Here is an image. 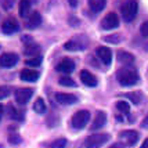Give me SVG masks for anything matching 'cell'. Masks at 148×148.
Listing matches in <instances>:
<instances>
[{"label":"cell","mask_w":148,"mask_h":148,"mask_svg":"<svg viewBox=\"0 0 148 148\" xmlns=\"http://www.w3.org/2000/svg\"><path fill=\"white\" fill-rule=\"evenodd\" d=\"M116 80L123 87H130L138 82V73L133 68H121L116 73Z\"/></svg>","instance_id":"1"},{"label":"cell","mask_w":148,"mask_h":148,"mask_svg":"<svg viewBox=\"0 0 148 148\" xmlns=\"http://www.w3.org/2000/svg\"><path fill=\"white\" fill-rule=\"evenodd\" d=\"M137 11H138V3L136 0H127L125 1L121 7V13H122V17L126 22H130L136 18L137 15Z\"/></svg>","instance_id":"2"},{"label":"cell","mask_w":148,"mask_h":148,"mask_svg":"<svg viewBox=\"0 0 148 148\" xmlns=\"http://www.w3.org/2000/svg\"><path fill=\"white\" fill-rule=\"evenodd\" d=\"M89 121H90V112L86 110H80L73 114V116L71 119V125L72 127L80 130L83 127H86V125L89 123Z\"/></svg>","instance_id":"3"},{"label":"cell","mask_w":148,"mask_h":148,"mask_svg":"<svg viewBox=\"0 0 148 148\" xmlns=\"http://www.w3.org/2000/svg\"><path fill=\"white\" fill-rule=\"evenodd\" d=\"M108 140V134H91L84 140V148H101Z\"/></svg>","instance_id":"4"},{"label":"cell","mask_w":148,"mask_h":148,"mask_svg":"<svg viewBox=\"0 0 148 148\" xmlns=\"http://www.w3.org/2000/svg\"><path fill=\"white\" fill-rule=\"evenodd\" d=\"M33 96V89H28V87H22L14 93V100L15 103L19 105H25Z\"/></svg>","instance_id":"5"},{"label":"cell","mask_w":148,"mask_h":148,"mask_svg":"<svg viewBox=\"0 0 148 148\" xmlns=\"http://www.w3.org/2000/svg\"><path fill=\"white\" fill-rule=\"evenodd\" d=\"M119 26V17L115 13H108L101 19V28L105 31H111Z\"/></svg>","instance_id":"6"},{"label":"cell","mask_w":148,"mask_h":148,"mask_svg":"<svg viewBox=\"0 0 148 148\" xmlns=\"http://www.w3.org/2000/svg\"><path fill=\"white\" fill-rule=\"evenodd\" d=\"M87 46V40L82 42V39H71L68 40L64 45V49L68 50V51H80V50H84Z\"/></svg>","instance_id":"7"},{"label":"cell","mask_w":148,"mask_h":148,"mask_svg":"<svg viewBox=\"0 0 148 148\" xmlns=\"http://www.w3.org/2000/svg\"><path fill=\"white\" fill-rule=\"evenodd\" d=\"M18 62V56L15 53H4L0 57V66L1 68H13Z\"/></svg>","instance_id":"8"},{"label":"cell","mask_w":148,"mask_h":148,"mask_svg":"<svg viewBox=\"0 0 148 148\" xmlns=\"http://www.w3.org/2000/svg\"><path fill=\"white\" fill-rule=\"evenodd\" d=\"M96 54H97V57H98V60L104 65H110L112 62V51H111L108 47H104V46L97 47Z\"/></svg>","instance_id":"9"},{"label":"cell","mask_w":148,"mask_h":148,"mask_svg":"<svg viewBox=\"0 0 148 148\" xmlns=\"http://www.w3.org/2000/svg\"><path fill=\"white\" fill-rule=\"evenodd\" d=\"M56 101L61 105H73L76 104L79 100L75 94H69V93H57L56 94Z\"/></svg>","instance_id":"10"},{"label":"cell","mask_w":148,"mask_h":148,"mask_svg":"<svg viewBox=\"0 0 148 148\" xmlns=\"http://www.w3.org/2000/svg\"><path fill=\"white\" fill-rule=\"evenodd\" d=\"M57 72H62V73H72L75 69V62L71 58H62L56 66Z\"/></svg>","instance_id":"11"},{"label":"cell","mask_w":148,"mask_h":148,"mask_svg":"<svg viewBox=\"0 0 148 148\" xmlns=\"http://www.w3.org/2000/svg\"><path fill=\"white\" fill-rule=\"evenodd\" d=\"M1 31H3L4 35H13V33H15V32H18L19 31V24L14 18H8L3 22Z\"/></svg>","instance_id":"12"},{"label":"cell","mask_w":148,"mask_h":148,"mask_svg":"<svg viewBox=\"0 0 148 148\" xmlns=\"http://www.w3.org/2000/svg\"><path fill=\"white\" fill-rule=\"evenodd\" d=\"M79 77H80L82 83H83L84 86H87V87H94V86H97V77L94 76L90 71L83 69V71L80 72Z\"/></svg>","instance_id":"13"},{"label":"cell","mask_w":148,"mask_h":148,"mask_svg":"<svg viewBox=\"0 0 148 148\" xmlns=\"http://www.w3.org/2000/svg\"><path fill=\"white\" fill-rule=\"evenodd\" d=\"M42 25V15L39 11H32L28 17V22H26V26L29 29H36Z\"/></svg>","instance_id":"14"},{"label":"cell","mask_w":148,"mask_h":148,"mask_svg":"<svg viewBox=\"0 0 148 148\" xmlns=\"http://www.w3.org/2000/svg\"><path fill=\"white\" fill-rule=\"evenodd\" d=\"M105 123H107V114L104 111H97V114L94 115L93 125H91V129L93 130L101 129L103 126H105Z\"/></svg>","instance_id":"15"},{"label":"cell","mask_w":148,"mask_h":148,"mask_svg":"<svg viewBox=\"0 0 148 148\" xmlns=\"http://www.w3.org/2000/svg\"><path fill=\"white\" fill-rule=\"evenodd\" d=\"M19 77L24 82H36L39 79V72L33 69H22L19 73Z\"/></svg>","instance_id":"16"},{"label":"cell","mask_w":148,"mask_h":148,"mask_svg":"<svg viewBox=\"0 0 148 148\" xmlns=\"http://www.w3.org/2000/svg\"><path fill=\"white\" fill-rule=\"evenodd\" d=\"M121 137H123L127 144L133 145V144H136L137 140H138V133H137L136 130H123L122 133H121Z\"/></svg>","instance_id":"17"},{"label":"cell","mask_w":148,"mask_h":148,"mask_svg":"<svg viewBox=\"0 0 148 148\" xmlns=\"http://www.w3.org/2000/svg\"><path fill=\"white\" fill-rule=\"evenodd\" d=\"M24 54L29 58L38 57L39 54H40V46L36 45V43H29V45H26V47L24 49Z\"/></svg>","instance_id":"18"},{"label":"cell","mask_w":148,"mask_h":148,"mask_svg":"<svg viewBox=\"0 0 148 148\" xmlns=\"http://www.w3.org/2000/svg\"><path fill=\"white\" fill-rule=\"evenodd\" d=\"M116 57H118V60H119V62H122V64H125V65H130V64L134 62V56H133L132 53L123 51V50L118 51Z\"/></svg>","instance_id":"19"},{"label":"cell","mask_w":148,"mask_h":148,"mask_svg":"<svg viewBox=\"0 0 148 148\" xmlns=\"http://www.w3.org/2000/svg\"><path fill=\"white\" fill-rule=\"evenodd\" d=\"M31 11V1L29 0H19L18 3V14L19 17L25 18L26 15Z\"/></svg>","instance_id":"20"},{"label":"cell","mask_w":148,"mask_h":148,"mask_svg":"<svg viewBox=\"0 0 148 148\" xmlns=\"http://www.w3.org/2000/svg\"><path fill=\"white\" fill-rule=\"evenodd\" d=\"M107 0H89V7L93 13H100L105 8Z\"/></svg>","instance_id":"21"},{"label":"cell","mask_w":148,"mask_h":148,"mask_svg":"<svg viewBox=\"0 0 148 148\" xmlns=\"http://www.w3.org/2000/svg\"><path fill=\"white\" fill-rule=\"evenodd\" d=\"M7 112H8V116L14 119V121H22L24 119V116H22V112L18 111L14 105H8L7 107Z\"/></svg>","instance_id":"22"},{"label":"cell","mask_w":148,"mask_h":148,"mask_svg":"<svg viewBox=\"0 0 148 148\" xmlns=\"http://www.w3.org/2000/svg\"><path fill=\"white\" fill-rule=\"evenodd\" d=\"M33 111L36 114H45L46 112V104H45V100L43 98H38L35 104H33Z\"/></svg>","instance_id":"23"},{"label":"cell","mask_w":148,"mask_h":148,"mask_svg":"<svg viewBox=\"0 0 148 148\" xmlns=\"http://www.w3.org/2000/svg\"><path fill=\"white\" fill-rule=\"evenodd\" d=\"M126 97H127V98H129L133 104H136V105H138V104L141 103V100H143V96H141V93H140V91L127 93V94H126Z\"/></svg>","instance_id":"24"},{"label":"cell","mask_w":148,"mask_h":148,"mask_svg":"<svg viewBox=\"0 0 148 148\" xmlns=\"http://www.w3.org/2000/svg\"><path fill=\"white\" fill-rule=\"evenodd\" d=\"M42 56H38V57H32V58H28L25 61V64L28 66H31V68H35V66H39V65L42 64Z\"/></svg>","instance_id":"25"},{"label":"cell","mask_w":148,"mask_h":148,"mask_svg":"<svg viewBox=\"0 0 148 148\" xmlns=\"http://www.w3.org/2000/svg\"><path fill=\"white\" fill-rule=\"evenodd\" d=\"M66 147V138H57L49 145V148H65Z\"/></svg>","instance_id":"26"},{"label":"cell","mask_w":148,"mask_h":148,"mask_svg":"<svg viewBox=\"0 0 148 148\" xmlns=\"http://www.w3.org/2000/svg\"><path fill=\"white\" fill-rule=\"evenodd\" d=\"M58 83L61 84V86H66V87L75 86V82H73L72 77H69V76H61L60 77V80H58Z\"/></svg>","instance_id":"27"},{"label":"cell","mask_w":148,"mask_h":148,"mask_svg":"<svg viewBox=\"0 0 148 148\" xmlns=\"http://www.w3.org/2000/svg\"><path fill=\"white\" fill-rule=\"evenodd\" d=\"M116 110L123 112V114H127L130 111V105L126 103V101H118V103H116Z\"/></svg>","instance_id":"28"},{"label":"cell","mask_w":148,"mask_h":148,"mask_svg":"<svg viewBox=\"0 0 148 148\" xmlns=\"http://www.w3.org/2000/svg\"><path fill=\"white\" fill-rule=\"evenodd\" d=\"M104 40L108 42V43H112V45H116V43L121 42V38H119V35H110V36H105Z\"/></svg>","instance_id":"29"},{"label":"cell","mask_w":148,"mask_h":148,"mask_svg":"<svg viewBox=\"0 0 148 148\" xmlns=\"http://www.w3.org/2000/svg\"><path fill=\"white\" fill-rule=\"evenodd\" d=\"M10 87L8 86H0V100H3V98H6V97L10 96Z\"/></svg>","instance_id":"30"},{"label":"cell","mask_w":148,"mask_h":148,"mask_svg":"<svg viewBox=\"0 0 148 148\" xmlns=\"http://www.w3.org/2000/svg\"><path fill=\"white\" fill-rule=\"evenodd\" d=\"M140 33H141L143 38H148V21L143 22L140 26Z\"/></svg>","instance_id":"31"},{"label":"cell","mask_w":148,"mask_h":148,"mask_svg":"<svg viewBox=\"0 0 148 148\" xmlns=\"http://www.w3.org/2000/svg\"><path fill=\"white\" fill-rule=\"evenodd\" d=\"M8 141L15 145V144H19V143H21V137H19L18 134H10V137H8Z\"/></svg>","instance_id":"32"},{"label":"cell","mask_w":148,"mask_h":148,"mask_svg":"<svg viewBox=\"0 0 148 148\" xmlns=\"http://www.w3.org/2000/svg\"><path fill=\"white\" fill-rule=\"evenodd\" d=\"M141 126L144 127V129H148V114H147V116L143 119V122H141Z\"/></svg>","instance_id":"33"},{"label":"cell","mask_w":148,"mask_h":148,"mask_svg":"<svg viewBox=\"0 0 148 148\" xmlns=\"http://www.w3.org/2000/svg\"><path fill=\"white\" fill-rule=\"evenodd\" d=\"M22 42H24V43L28 42V45H29V43H33V40H32L31 36H22Z\"/></svg>","instance_id":"34"},{"label":"cell","mask_w":148,"mask_h":148,"mask_svg":"<svg viewBox=\"0 0 148 148\" xmlns=\"http://www.w3.org/2000/svg\"><path fill=\"white\" fill-rule=\"evenodd\" d=\"M3 115H4V107L0 104V122H1V119H3Z\"/></svg>","instance_id":"35"},{"label":"cell","mask_w":148,"mask_h":148,"mask_svg":"<svg viewBox=\"0 0 148 148\" xmlns=\"http://www.w3.org/2000/svg\"><path fill=\"white\" fill-rule=\"evenodd\" d=\"M68 1H69V6H71V7H76L79 0H68Z\"/></svg>","instance_id":"36"},{"label":"cell","mask_w":148,"mask_h":148,"mask_svg":"<svg viewBox=\"0 0 148 148\" xmlns=\"http://www.w3.org/2000/svg\"><path fill=\"white\" fill-rule=\"evenodd\" d=\"M140 148H148V138H145V140L143 141V144H141V147Z\"/></svg>","instance_id":"37"},{"label":"cell","mask_w":148,"mask_h":148,"mask_svg":"<svg viewBox=\"0 0 148 148\" xmlns=\"http://www.w3.org/2000/svg\"><path fill=\"white\" fill-rule=\"evenodd\" d=\"M111 148H118V145H112V147H111Z\"/></svg>","instance_id":"38"}]
</instances>
